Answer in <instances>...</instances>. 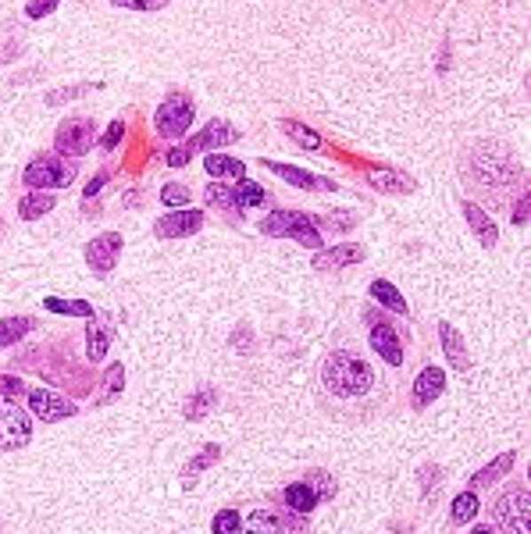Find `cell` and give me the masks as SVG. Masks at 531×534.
I'll return each mask as SVG.
<instances>
[{
    "instance_id": "7dc6e473",
    "label": "cell",
    "mask_w": 531,
    "mask_h": 534,
    "mask_svg": "<svg viewBox=\"0 0 531 534\" xmlns=\"http://www.w3.org/2000/svg\"><path fill=\"white\" fill-rule=\"evenodd\" d=\"M527 214H531V196L524 192V196L513 203V217H510V221H513V224H524V221H527Z\"/></svg>"
},
{
    "instance_id": "44dd1931",
    "label": "cell",
    "mask_w": 531,
    "mask_h": 534,
    "mask_svg": "<svg viewBox=\"0 0 531 534\" xmlns=\"http://www.w3.org/2000/svg\"><path fill=\"white\" fill-rule=\"evenodd\" d=\"M460 210H464L467 224L474 228V235L481 239V246H485V249H492V246L499 242V228H495V221H492V217H488V214H485L474 200H464V203H460Z\"/></svg>"
},
{
    "instance_id": "ee69618b",
    "label": "cell",
    "mask_w": 531,
    "mask_h": 534,
    "mask_svg": "<svg viewBox=\"0 0 531 534\" xmlns=\"http://www.w3.org/2000/svg\"><path fill=\"white\" fill-rule=\"evenodd\" d=\"M58 4H61V0H29L26 15H29V19H47V15L58 12Z\"/></svg>"
},
{
    "instance_id": "ba28073f",
    "label": "cell",
    "mask_w": 531,
    "mask_h": 534,
    "mask_svg": "<svg viewBox=\"0 0 531 534\" xmlns=\"http://www.w3.org/2000/svg\"><path fill=\"white\" fill-rule=\"evenodd\" d=\"M93 143H97V122L93 118H68L54 132V150L61 157H72V161H79L83 153H90Z\"/></svg>"
},
{
    "instance_id": "e0dca14e",
    "label": "cell",
    "mask_w": 531,
    "mask_h": 534,
    "mask_svg": "<svg viewBox=\"0 0 531 534\" xmlns=\"http://www.w3.org/2000/svg\"><path fill=\"white\" fill-rule=\"evenodd\" d=\"M439 342H442V353H446L449 367H453V371H460V374H467V371H471V353H467L464 335H460L449 321H442V325H439Z\"/></svg>"
},
{
    "instance_id": "f6af8a7d",
    "label": "cell",
    "mask_w": 531,
    "mask_h": 534,
    "mask_svg": "<svg viewBox=\"0 0 531 534\" xmlns=\"http://www.w3.org/2000/svg\"><path fill=\"white\" fill-rule=\"evenodd\" d=\"M122 136H125V122H111L107 132L100 136V150H115L122 143Z\"/></svg>"
},
{
    "instance_id": "f1b7e54d",
    "label": "cell",
    "mask_w": 531,
    "mask_h": 534,
    "mask_svg": "<svg viewBox=\"0 0 531 534\" xmlns=\"http://www.w3.org/2000/svg\"><path fill=\"white\" fill-rule=\"evenodd\" d=\"M218 459H221V445H203V449L189 459V467H186V474H182V488L189 491V488L196 484V477H200L207 467H214Z\"/></svg>"
},
{
    "instance_id": "7402d4cb",
    "label": "cell",
    "mask_w": 531,
    "mask_h": 534,
    "mask_svg": "<svg viewBox=\"0 0 531 534\" xmlns=\"http://www.w3.org/2000/svg\"><path fill=\"white\" fill-rule=\"evenodd\" d=\"M368 296H371L378 307H385V310H392V314H400V318L410 314V307H407V300L400 296V289H396L392 282H385V279H375V282L368 286Z\"/></svg>"
},
{
    "instance_id": "4316f807",
    "label": "cell",
    "mask_w": 531,
    "mask_h": 534,
    "mask_svg": "<svg viewBox=\"0 0 531 534\" xmlns=\"http://www.w3.org/2000/svg\"><path fill=\"white\" fill-rule=\"evenodd\" d=\"M417 484H421V495H424V506H435L442 484H446V470L439 463H424L417 467Z\"/></svg>"
},
{
    "instance_id": "3957f363",
    "label": "cell",
    "mask_w": 531,
    "mask_h": 534,
    "mask_svg": "<svg viewBox=\"0 0 531 534\" xmlns=\"http://www.w3.org/2000/svg\"><path fill=\"white\" fill-rule=\"evenodd\" d=\"M492 520L503 534H531V495H527V484H510L495 495L492 502Z\"/></svg>"
},
{
    "instance_id": "ffe728a7",
    "label": "cell",
    "mask_w": 531,
    "mask_h": 534,
    "mask_svg": "<svg viewBox=\"0 0 531 534\" xmlns=\"http://www.w3.org/2000/svg\"><path fill=\"white\" fill-rule=\"evenodd\" d=\"M361 260H364V246H357V242H343V246L318 249L314 267H318V271H336V267H350V263H361Z\"/></svg>"
},
{
    "instance_id": "5bb4252c",
    "label": "cell",
    "mask_w": 531,
    "mask_h": 534,
    "mask_svg": "<svg viewBox=\"0 0 531 534\" xmlns=\"http://www.w3.org/2000/svg\"><path fill=\"white\" fill-rule=\"evenodd\" d=\"M264 168H268L272 175H279L282 182L297 185V189H307V192H332L336 182L325 178V175H314V171H304V168H293V164H279V161H264Z\"/></svg>"
},
{
    "instance_id": "b9f144b4",
    "label": "cell",
    "mask_w": 531,
    "mask_h": 534,
    "mask_svg": "<svg viewBox=\"0 0 531 534\" xmlns=\"http://www.w3.org/2000/svg\"><path fill=\"white\" fill-rule=\"evenodd\" d=\"M161 203H164L168 210H171V207H186V203H189V189L178 185V182H171V185L161 189Z\"/></svg>"
},
{
    "instance_id": "9a60e30c",
    "label": "cell",
    "mask_w": 531,
    "mask_h": 534,
    "mask_svg": "<svg viewBox=\"0 0 531 534\" xmlns=\"http://www.w3.org/2000/svg\"><path fill=\"white\" fill-rule=\"evenodd\" d=\"M446 392V374H442V367H435V364H428L417 378H414V392H410V406L414 410H428L439 396Z\"/></svg>"
},
{
    "instance_id": "d4e9b609",
    "label": "cell",
    "mask_w": 531,
    "mask_h": 534,
    "mask_svg": "<svg viewBox=\"0 0 531 534\" xmlns=\"http://www.w3.org/2000/svg\"><path fill=\"white\" fill-rule=\"evenodd\" d=\"M54 210V196L44 192V189H29L22 200H19V217L22 221H40L44 214Z\"/></svg>"
},
{
    "instance_id": "1f68e13d",
    "label": "cell",
    "mask_w": 531,
    "mask_h": 534,
    "mask_svg": "<svg viewBox=\"0 0 531 534\" xmlns=\"http://www.w3.org/2000/svg\"><path fill=\"white\" fill-rule=\"evenodd\" d=\"M33 328H36L33 318H4V321H0V349H8V346H15V342H22Z\"/></svg>"
},
{
    "instance_id": "8d00e7d4",
    "label": "cell",
    "mask_w": 531,
    "mask_h": 534,
    "mask_svg": "<svg viewBox=\"0 0 531 534\" xmlns=\"http://www.w3.org/2000/svg\"><path fill=\"white\" fill-rule=\"evenodd\" d=\"M203 196H207V203L218 207V210H239V207H235V196H232V189H228L225 182H210V185L203 189Z\"/></svg>"
},
{
    "instance_id": "ac0fdd59",
    "label": "cell",
    "mask_w": 531,
    "mask_h": 534,
    "mask_svg": "<svg viewBox=\"0 0 531 534\" xmlns=\"http://www.w3.org/2000/svg\"><path fill=\"white\" fill-rule=\"evenodd\" d=\"M282 506H286L289 513H297V516H311V513L321 506V499H318V491L311 488V481L304 477V481H293V484L282 488Z\"/></svg>"
},
{
    "instance_id": "603a6c76",
    "label": "cell",
    "mask_w": 531,
    "mask_h": 534,
    "mask_svg": "<svg viewBox=\"0 0 531 534\" xmlns=\"http://www.w3.org/2000/svg\"><path fill=\"white\" fill-rule=\"evenodd\" d=\"M107 349H111V325H104V321L93 314L90 325H86V357H90V360H104Z\"/></svg>"
},
{
    "instance_id": "2e32d148",
    "label": "cell",
    "mask_w": 531,
    "mask_h": 534,
    "mask_svg": "<svg viewBox=\"0 0 531 534\" xmlns=\"http://www.w3.org/2000/svg\"><path fill=\"white\" fill-rule=\"evenodd\" d=\"M513 463H517V452H513V449L499 452V456H495V459H488L478 474H471V477H467V488H471V491H488V488H495V484H499V477H506V474L513 470Z\"/></svg>"
},
{
    "instance_id": "d6a6232c",
    "label": "cell",
    "mask_w": 531,
    "mask_h": 534,
    "mask_svg": "<svg viewBox=\"0 0 531 534\" xmlns=\"http://www.w3.org/2000/svg\"><path fill=\"white\" fill-rule=\"evenodd\" d=\"M207 171L214 175V178H246V168H242V161H235V157H228V153H207Z\"/></svg>"
},
{
    "instance_id": "f546056e",
    "label": "cell",
    "mask_w": 531,
    "mask_h": 534,
    "mask_svg": "<svg viewBox=\"0 0 531 534\" xmlns=\"http://www.w3.org/2000/svg\"><path fill=\"white\" fill-rule=\"evenodd\" d=\"M478 509H481V502H478V491L464 488L460 495H453V506H449V520H453L456 527H464V523H471V520L478 516Z\"/></svg>"
},
{
    "instance_id": "8fae6325",
    "label": "cell",
    "mask_w": 531,
    "mask_h": 534,
    "mask_svg": "<svg viewBox=\"0 0 531 534\" xmlns=\"http://www.w3.org/2000/svg\"><path fill=\"white\" fill-rule=\"evenodd\" d=\"M122 246H125V239H122L118 232H100L97 239H90V246H86V263H90V271H93L97 279H107V275L115 271V263H118V256H122Z\"/></svg>"
},
{
    "instance_id": "74e56055",
    "label": "cell",
    "mask_w": 531,
    "mask_h": 534,
    "mask_svg": "<svg viewBox=\"0 0 531 534\" xmlns=\"http://www.w3.org/2000/svg\"><path fill=\"white\" fill-rule=\"evenodd\" d=\"M239 527H242L239 509H218L210 520V534H239Z\"/></svg>"
},
{
    "instance_id": "484cf974",
    "label": "cell",
    "mask_w": 531,
    "mask_h": 534,
    "mask_svg": "<svg viewBox=\"0 0 531 534\" xmlns=\"http://www.w3.org/2000/svg\"><path fill=\"white\" fill-rule=\"evenodd\" d=\"M214 403H218V389H214V385H200V389L186 399L182 417H186V420H203V417L214 410Z\"/></svg>"
},
{
    "instance_id": "f35d334b",
    "label": "cell",
    "mask_w": 531,
    "mask_h": 534,
    "mask_svg": "<svg viewBox=\"0 0 531 534\" xmlns=\"http://www.w3.org/2000/svg\"><path fill=\"white\" fill-rule=\"evenodd\" d=\"M93 90H100V86H97V82H83V86L54 90V93H47V104H51V107H58V104H68V100H75V97H83V93H93Z\"/></svg>"
},
{
    "instance_id": "ab89813d",
    "label": "cell",
    "mask_w": 531,
    "mask_h": 534,
    "mask_svg": "<svg viewBox=\"0 0 531 534\" xmlns=\"http://www.w3.org/2000/svg\"><path fill=\"white\" fill-rule=\"evenodd\" d=\"M307 481H311V488L318 491V499H321V502H329V499L336 495V488H339V484H336V477H332L329 470H314Z\"/></svg>"
},
{
    "instance_id": "4fadbf2b",
    "label": "cell",
    "mask_w": 531,
    "mask_h": 534,
    "mask_svg": "<svg viewBox=\"0 0 531 534\" xmlns=\"http://www.w3.org/2000/svg\"><path fill=\"white\" fill-rule=\"evenodd\" d=\"M200 228H203V210L182 207V210L164 214V217L154 224V235H157V239H186V235H193V232H200Z\"/></svg>"
},
{
    "instance_id": "836d02e7",
    "label": "cell",
    "mask_w": 531,
    "mask_h": 534,
    "mask_svg": "<svg viewBox=\"0 0 531 534\" xmlns=\"http://www.w3.org/2000/svg\"><path fill=\"white\" fill-rule=\"evenodd\" d=\"M232 196H235V207H239V210H250V207L268 203V192H264L257 182H250V178H239V182L232 185Z\"/></svg>"
},
{
    "instance_id": "c3c4849f",
    "label": "cell",
    "mask_w": 531,
    "mask_h": 534,
    "mask_svg": "<svg viewBox=\"0 0 531 534\" xmlns=\"http://www.w3.org/2000/svg\"><path fill=\"white\" fill-rule=\"evenodd\" d=\"M104 185H107V171H97V175H93V182L83 189V200H93V196H97Z\"/></svg>"
},
{
    "instance_id": "bcb514c9",
    "label": "cell",
    "mask_w": 531,
    "mask_h": 534,
    "mask_svg": "<svg viewBox=\"0 0 531 534\" xmlns=\"http://www.w3.org/2000/svg\"><path fill=\"white\" fill-rule=\"evenodd\" d=\"M228 342H232V349H253V332H250L246 325H239Z\"/></svg>"
},
{
    "instance_id": "8992f818",
    "label": "cell",
    "mask_w": 531,
    "mask_h": 534,
    "mask_svg": "<svg viewBox=\"0 0 531 534\" xmlns=\"http://www.w3.org/2000/svg\"><path fill=\"white\" fill-rule=\"evenodd\" d=\"M239 136H242V132H239V129H232L228 122H210V125H207L200 136H193L186 146H171V150H168V157H164V164H168V168H182V164H189V161H193V153H196V150H210V153H214L218 146L239 143Z\"/></svg>"
},
{
    "instance_id": "277c9868",
    "label": "cell",
    "mask_w": 531,
    "mask_h": 534,
    "mask_svg": "<svg viewBox=\"0 0 531 534\" xmlns=\"http://www.w3.org/2000/svg\"><path fill=\"white\" fill-rule=\"evenodd\" d=\"M75 175H79V161L61 157V153H40V157H33V161L26 164L22 182H26L29 189H44V192H51V189H65V185H72V182H75Z\"/></svg>"
},
{
    "instance_id": "4dcf8cb0",
    "label": "cell",
    "mask_w": 531,
    "mask_h": 534,
    "mask_svg": "<svg viewBox=\"0 0 531 534\" xmlns=\"http://www.w3.org/2000/svg\"><path fill=\"white\" fill-rule=\"evenodd\" d=\"M279 129L293 139V143H300L304 150H311V153H318V150H325V139L318 136V132H311L307 125H300V122H293V118H282L279 122Z\"/></svg>"
},
{
    "instance_id": "7bdbcfd3",
    "label": "cell",
    "mask_w": 531,
    "mask_h": 534,
    "mask_svg": "<svg viewBox=\"0 0 531 534\" xmlns=\"http://www.w3.org/2000/svg\"><path fill=\"white\" fill-rule=\"evenodd\" d=\"M115 8H129V12H161L164 0H111Z\"/></svg>"
},
{
    "instance_id": "e575fe53",
    "label": "cell",
    "mask_w": 531,
    "mask_h": 534,
    "mask_svg": "<svg viewBox=\"0 0 531 534\" xmlns=\"http://www.w3.org/2000/svg\"><path fill=\"white\" fill-rule=\"evenodd\" d=\"M44 307L51 310V314H61V318H93V307L86 303V300H58V296H47L44 300Z\"/></svg>"
},
{
    "instance_id": "d590c367",
    "label": "cell",
    "mask_w": 531,
    "mask_h": 534,
    "mask_svg": "<svg viewBox=\"0 0 531 534\" xmlns=\"http://www.w3.org/2000/svg\"><path fill=\"white\" fill-rule=\"evenodd\" d=\"M311 221L321 224V228H329V232H350V228L357 224V214H353V210H329V214L311 217Z\"/></svg>"
},
{
    "instance_id": "f907efd6",
    "label": "cell",
    "mask_w": 531,
    "mask_h": 534,
    "mask_svg": "<svg viewBox=\"0 0 531 534\" xmlns=\"http://www.w3.org/2000/svg\"><path fill=\"white\" fill-rule=\"evenodd\" d=\"M471 534H503L495 523H478V527H471Z\"/></svg>"
},
{
    "instance_id": "d6986e66",
    "label": "cell",
    "mask_w": 531,
    "mask_h": 534,
    "mask_svg": "<svg viewBox=\"0 0 531 534\" xmlns=\"http://www.w3.org/2000/svg\"><path fill=\"white\" fill-rule=\"evenodd\" d=\"M239 534H293V530H289V516H282L275 509H253L242 520Z\"/></svg>"
},
{
    "instance_id": "7a4b0ae2",
    "label": "cell",
    "mask_w": 531,
    "mask_h": 534,
    "mask_svg": "<svg viewBox=\"0 0 531 534\" xmlns=\"http://www.w3.org/2000/svg\"><path fill=\"white\" fill-rule=\"evenodd\" d=\"M464 175L481 185V189H492V192H503L510 185H520L524 182V168L517 164V157L499 146V143H488V139H478L467 146L464 153Z\"/></svg>"
},
{
    "instance_id": "83f0119b",
    "label": "cell",
    "mask_w": 531,
    "mask_h": 534,
    "mask_svg": "<svg viewBox=\"0 0 531 534\" xmlns=\"http://www.w3.org/2000/svg\"><path fill=\"white\" fill-rule=\"evenodd\" d=\"M368 182H371L375 189H382V192H410V189H414V178H410V175L389 171V168H375V171L368 175Z\"/></svg>"
},
{
    "instance_id": "52a82bcc",
    "label": "cell",
    "mask_w": 531,
    "mask_h": 534,
    "mask_svg": "<svg viewBox=\"0 0 531 534\" xmlns=\"http://www.w3.org/2000/svg\"><path fill=\"white\" fill-rule=\"evenodd\" d=\"M364 321H368V346L371 353H378L382 364L389 367H403V339L396 332V325L378 314V310H364Z\"/></svg>"
},
{
    "instance_id": "60d3db41",
    "label": "cell",
    "mask_w": 531,
    "mask_h": 534,
    "mask_svg": "<svg viewBox=\"0 0 531 534\" xmlns=\"http://www.w3.org/2000/svg\"><path fill=\"white\" fill-rule=\"evenodd\" d=\"M0 396L4 399H26L29 396V389H26V381L19 378V374H0Z\"/></svg>"
},
{
    "instance_id": "681fc988",
    "label": "cell",
    "mask_w": 531,
    "mask_h": 534,
    "mask_svg": "<svg viewBox=\"0 0 531 534\" xmlns=\"http://www.w3.org/2000/svg\"><path fill=\"white\" fill-rule=\"evenodd\" d=\"M15 54H22V43H8V47H0V65L12 61Z\"/></svg>"
},
{
    "instance_id": "7c38bea8",
    "label": "cell",
    "mask_w": 531,
    "mask_h": 534,
    "mask_svg": "<svg viewBox=\"0 0 531 534\" xmlns=\"http://www.w3.org/2000/svg\"><path fill=\"white\" fill-rule=\"evenodd\" d=\"M26 399H29L33 417L44 420V424H58V420H68V417L79 413V406L72 399H65L61 392H54V389H33Z\"/></svg>"
},
{
    "instance_id": "816d5d0a",
    "label": "cell",
    "mask_w": 531,
    "mask_h": 534,
    "mask_svg": "<svg viewBox=\"0 0 531 534\" xmlns=\"http://www.w3.org/2000/svg\"><path fill=\"white\" fill-rule=\"evenodd\" d=\"M0 228H4V224H0Z\"/></svg>"
},
{
    "instance_id": "6da1fadb",
    "label": "cell",
    "mask_w": 531,
    "mask_h": 534,
    "mask_svg": "<svg viewBox=\"0 0 531 534\" xmlns=\"http://www.w3.org/2000/svg\"><path fill=\"white\" fill-rule=\"evenodd\" d=\"M318 399L339 420H364L389 403L378 371L357 349H332L318 371Z\"/></svg>"
},
{
    "instance_id": "cb8c5ba5",
    "label": "cell",
    "mask_w": 531,
    "mask_h": 534,
    "mask_svg": "<svg viewBox=\"0 0 531 534\" xmlns=\"http://www.w3.org/2000/svg\"><path fill=\"white\" fill-rule=\"evenodd\" d=\"M122 392H125V367L122 364H107V371L100 378V392L93 396V403L97 406H111Z\"/></svg>"
},
{
    "instance_id": "30bf717a",
    "label": "cell",
    "mask_w": 531,
    "mask_h": 534,
    "mask_svg": "<svg viewBox=\"0 0 531 534\" xmlns=\"http://www.w3.org/2000/svg\"><path fill=\"white\" fill-rule=\"evenodd\" d=\"M193 114H196V107H193L189 97H171V100H164V104L157 107V114H154L157 136H164V139L186 136L189 125H193Z\"/></svg>"
},
{
    "instance_id": "9c48e42d",
    "label": "cell",
    "mask_w": 531,
    "mask_h": 534,
    "mask_svg": "<svg viewBox=\"0 0 531 534\" xmlns=\"http://www.w3.org/2000/svg\"><path fill=\"white\" fill-rule=\"evenodd\" d=\"M29 438H33V420H29V413H26L15 399L0 396V449H4V452L26 449Z\"/></svg>"
},
{
    "instance_id": "5b68a950",
    "label": "cell",
    "mask_w": 531,
    "mask_h": 534,
    "mask_svg": "<svg viewBox=\"0 0 531 534\" xmlns=\"http://www.w3.org/2000/svg\"><path fill=\"white\" fill-rule=\"evenodd\" d=\"M257 228H260V235L293 239V242H300V246H307V249H321V246H325L318 224H314L307 214H300V210H275V214L264 217Z\"/></svg>"
}]
</instances>
